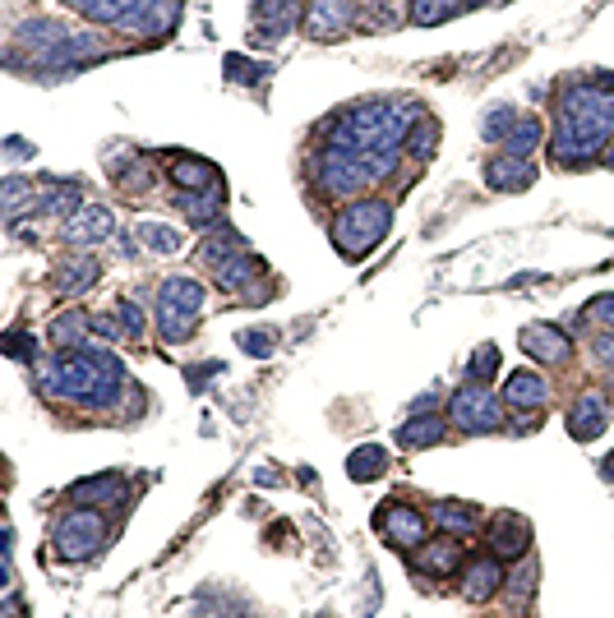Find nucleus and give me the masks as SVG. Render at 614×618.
Masks as SVG:
<instances>
[{
    "instance_id": "nucleus-47",
    "label": "nucleus",
    "mask_w": 614,
    "mask_h": 618,
    "mask_svg": "<svg viewBox=\"0 0 614 618\" xmlns=\"http://www.w3.org/2000/svg\"><path fill=\"white\" fill-rule=\"evenodd\" d=\"M605 162H610V167H614V143H610V148H605Z\"/></svg>"
},
{
    "instance_id": "nucleus-4",
    "label": "nucleus",
    "mask_w": 614,
    "mask_h": 618,
    "mask_svg": "<svg viewBox=\"0 0 614 618\" xmlns=\"http://www.w3.org/2000/svg\"><path fill=\"white\" fill-rule=\"evenodd\" d=\"M393 167H398V157H361V153H342V148H328L319 162H314V185L324 194H338V199H347V194H361L370 190V185H379V180L393 176Z\"/></svg>"
},
{
    "instance_id": "nucleus-39",
    "label": "nucleus",
    "mask_w": 614,
    "mask_h": 618,
    "mask_svg": "<svg viewBox=\"0 0 614 618\" xmlns=\"http://www.w3.org/2000/svg\"><path fill=\"white\" fill-rule=\"evenodd\" d=\"M494 369H499V351H494V346L490 342H485L481 346V351H476V356H471V379H490V374H494Z\"/></svg>"
},
{
    "instance_id": "nucleus-31",
    "label": "nucleus",
    "mask_w": 614,
    "mask_h": 618,
    "mask_svg": "<svg viewBox=\"0 0 614 618\" xmlns=\"http://www.w3.org/2000/svg\"><path fill=\"white\" fill-rule=\"evenodd\" d=\"M384 471H388V452L384 448H374V443H370V448L351 452V462H347V476L351 480H361V485H365V480H379Z\"/></svg>"
},
{
    "instance_id": "nucleus-18",
    "label": "nucleus",
    "mask_w": 614,
    "mask_h": 618,
    "mask_svg": "<svg viewBox=\"0 0 614 618\" xmlns=\"http://www.w3.org/2000/svg\"><path fill=\"white\" fill-rule=\"evenodd\" d=\"M259 273H264V263L254 259L250 250H236V254H227L222 263H213V277H217L222 291H241V286H250Z\"/></svg>"
},
{
    "instance_id": "nucleus-32",
    "label": "nucleus",
    "mask_w": 614,
    "mask_h": 618,
    "mask_svg": "<svg viewBox=\"0 0 614 618\" xmlns=\"http://www.w3.org/2000/svg\"><path fill=\"white\" fill-rule=\"evenodd\" d=\"M467 10V0H411V24H444V19H453V14Z\"/></svg>"
},
{
    "instance_id": "nucleus-15",
    "label": "nucleus",
    "mask_w": 614,
    "mask_h": 618,
    "mask_svg": "<svg viewBox=\"0 0 614 618\" xmlns=\"http://www.w3.org/2000/svg\"><path fill=\"white\" fill-rule=\"evenodd\" d=\"M499 586H504V568H499L494 554L471 559L467 568H462V595H467L471 605H490L494 595H499Z\"/></svg>"
},
{
    "instance_id": "nucleus-19",
    "label": "nucleus",
    "mask_w": 614,
    "mask_h": 618,
    "mask_svg": "<svg viewBox=\"0 0 614 618\" xmlns=\"http://www.w3.org/2000/svg\"><path fill=\"white\" fill-rule=\"evenodd\" d=\"M416 568L430 572V577H448V572L462 568V545L458 540H425L416 549Z\"/></svg>"
},
{
    "instance_id": "nucleus-23",
    "label": "nucleus",
    "mask_w": 614,
    "mask_h": 618,
    "mask_svg": "<svg viewBox=\"0 0 614 618\" xmlns=\"http://www.w3.org/2000/svg\"><path fill=\"white\" fill-rule=\"evenodd\" d=\"M434 522H439V531L462 540V535L481 531V508H471V503H439V508H434Z\"/></svg>"
},
{
    "instance_id": "nucleus-8",
    "label": "nucleus",
    "mask_w": 614,
    "mask_h": 618,
    "mask_svg": "<svg viewBox=\"0 0 614 618\" xmlns=\"http://www.w3.org/2000/svg\"><path fill=\"white\" fill-rule=\"evenodd\" d=\"M448 420L458 429H467V434H490V429L504 425V406H499V397L485 383H467L448 402Z\"/></svg>"
},
{
    "instance_id": "nucleus-36",
    "label": "nucleus",
    "mask_w": 614,
    "mask_h": 618,
    "mask_svg": "<svg viewBox=\"0 0 614 618\" xmlns=\"http://www.w3.org/2000/svg\"><path fill=\"white\" fill-rule=\"evenodd\" d=\"M236 342H241L245 351H250V356H273L277 333H273V328H245V333L236 337Z\"/></svg>"
},
{
    "instance_id": "nucleus-30",
    "label": "nucleus",
    "mask_w": 614,
    "mask_h": 618,
    "mask_svg": "<svg viewBox=\"0 0 614 618\" xmlns=\"http://www.w3.org/2000/svg\"><path fill=\"white\" fill-rule=\"evenodd\" d=\"M0 203H5V217H19L28 208V203H37V180L28 176H5V185H0Z\"/></svg>"
},
{
    "instance_id": "nucleus-28",
    "label": "nucleus",
    "mask_w": 614,
    "mask_h": 618,
    "mask_svg": "<svg viewBox=\"0 0 614 618\" xmlns=\"http://www.w3.org/2000/svg\"><path fill=\"white\" fill-rule=\"evenodd\" d=\"M97 273H102V268H97V259H74V263H65L61 268V277H56V291H61V296H84L88 286L97 282Z\"/></svg>"
},
{
    "instance_id": "nucleus-20",
    "label": "nucleus",
    "mask_w": 614,
    "mask_h": 618,
    "mask_svg": "<svg viewBox=\"0 0 614 618\" xmlns=\"http://www.w3.org/2000/svg\"><path fill=\"white\" fill-rule=\"evenodd\" d=\"M171 180H176L185 194H204V190H217V185H222L204 157H176V162H171Z\"/></svg>"
},
{
    "instance_id": "nucleus-27",
    "label": "nucleus",
    "mask_w": 614,
    "mask_h": 618,
    "mask_svg": "<svg viewBox=\"0 0 614 618\" xmlns=\"http://www.w3.org/2000/svg\"><path fill=\"white\" fill-rule=\"evenodd\" d=\"M139 245L144 250H153V254H181L185 250V236L176 231V226H167V222H139Z\"/></svg>"
},
{
    "instance_id": "nucleus-14",
    "label": "nucleus",
    "mask_w": 614,
    "mask_h": 618,
    "mask_svg": "<svg viewBox=\"0 0 614 618\" xmlns=\"http://www.w3.org/2000/svg\"><path fill=\"white\" fill-rule=\"evenodd\" d=\"M485 185L499 190V194L531 190V185H536V167H531L527 157H513V153L490 157V162H485Z\"/></svg>"
},
{
    "instance_id": "nucleus-40",
    "label": "nucleus",
    "mask_w": 614,
    "mask_h": 618,
    "mask_svg": "<svg viewBox=\"0 0 614 618\" xmlns=\"http://www.w3.org/2000/svg\"><path fill=\"white\" fill-rule=\"evenodd\" d=\"M116 319H121L125 337H144V314L130 305V300H121V309H116Z\"/></svg>"
},
{
    "instance_id": "nucleus-11",
    "label": "nucleus",
    "mask_w": 614,
    "mask_h": 618,
    "mask_svg": "<svg viewBox=\"0 0 614 618\" xmlns=\"http://www.w3.org/2000/svg\"><path fill=\"white\" fill-rule=\"evenodd\" d=\"M518 346L531 360H545V365H564V360L573 356L568 333L564 328H554V323H527V328L518 333Z\"/></svg>"
},
{
    "instance_id": "nucleus-41",
    "label": "nucleus",
    "mask_w": 614,
    "mask_h": 618,
    "mask_svg": "<svg viewBox=\"0 0 614 618\" xmlns=\"http://www.w3.org/2000/svg\"><path fill=\"white\" fill-rule=\"evenodd\" d=\"M587 314H591L596 323H605V328L614 333V291H610V296H596V300H591Z\"/></svg>"
},
{
    "instance_id": "nucleus-12",
    "label": "nucleus",
    "mask_w": 614,
    "mask_h": 618,
    "mask_svg": "<svg viewBox=\"0 0 614 618\" xmlns=\"http://www.w3.org/2000/svg\"><path fill=\"white\" fill-rule=\"evenodd\" d=\"M111 231H116V217H111V208H102V203H84V208H74V213L65 217V240H70V245H102Z\"/></svg>"
},
{
    "instance_id": "nucleus-16",
    "label": "nucleus",
    "mask_w": 614,
    "mask_h": 618,
    "mask_svg": "<svg viewBox=\"0 0 614 618\" xmlns=\"http://www.w3.org/2000/svg\"><path fill=\"white\" fill-rule=\"evenodd\" d=\"M504 402L513 406V411H541V406L550 402V383H545L541 374H531V369H513L504 383Z\"/></svg>"
},
{
    "instance_id": "nucleus-29",
    "label": "nucleus",
    "mask_w": 614,
    "mask_h": 618,
    "mask_svg": "<svg viewBox=\"0 0 614 618\" xmlns=\"http://www.w3.org/2000/svg\"><path fill=\"white\" fill-rule=\"evenodd\" d=\"M121 476H93V480H79V485L70 489V499L79 503V508H93V503H107V499H121Z\"/></svg>"
},
{
    "instance_id": "nucleus-1",
    "label": "nucleus",
    "mask_w": 614,
    "mask_h": 618,
    "mask_svg": "<svg viewBox=\"0 0 614 618\" xmlns=\"http://www.w3.org/2000/svg\"><path fill=\"white\" fill-rule=\"evenodd\" d=\"M614 143V93L610 88H564L559 93V116H554L550 157L554 162H587Z\"/></svg>"
},
{
    "instance_id": "nucleus-35",
    "label": "nucleus",
    "mask_w": 614,
    "mask_h": 618,
    "mask_svg": "<svg viewBox=\"0 0 614 618\" xmlns=\"http://www.w3.org/2000/svg\"><path fill=\"white\" fill-rule=\"evenodd\" d=\"M434 139H439V125H434L430 116H421L416 134H407V153H411V157H430V153H434Z\"/></svg>"
},
{
    "instance_id": "nucleus-24",
    "label": "nucleus",
    "mask_w": 614,
    "mask_h": 618,
    "mask_svg": "<svg viewBox=\"0 0 614 618\" xmlns=\"http://www.w3.org/2000/svg\"><path fill=\"white\" fill-rule=\"evenodd\" d=\"M88 328H93V319H88L84 309H65L61 319L51 323V346L56 351H74V346H84V337H88Z\"/></svg>"
},
{
    "instance_id": "nucleus-6",
    "label": "nucleus",
    "mask_w": 614,
    "mask_h": 618,
    "mask_svg": "<svg viewBox=\"0 0 614 618\" xmlns=\"http://www.w3.org/2000/svg\"><path fill=\"white\" fill-rule=\"evenodd\" d=\"M204 314V286L194 277H167L157 286V333L167 342H185Z\"/></svg>"
},
{
    "instance_id": "nucleus-5",
    "label": "nucleus",
    "mask_w": 614,
    "mask_h": 618,
    "mask_svg": "<svg viewBox=\"0 0 614 618\" xmlns=\"http://www.w3.org/2000/svg\"><path fill=\"white\" fill-rule=\"evenodd\" d=\"M388 226H393V203L356 199V203H347V208L333 217L328 236H333V245H338L347 259H365V254H370L374 245L388 236Z\"/></svg>"
},
{
    "instance_id": "nucleus-7",
    "label": "nucleus",
    "mask_w": 614,
    "mask_h": 618,
    "mask_svg": "<svg viewBox=\"0 0 614 618\" xmlns=\"http://www.w3.org/2000/svg\"><path fill=\"white\" fill-rule=\"evenodd\" d=\"M51 540H56V554H61L65 563H84V559H93L97 549H102V540H107V517L97 508H79V503H74L61 522H56Z\"/></svg>"
},
{
    "instance_id": "nucleus-9",
    "label": "nucleus",
    "mask_w": 614,
    "mask_h": 618,
    "mask_svg": "<svg viewBox=\"0 0 614 618\" xmlns=\"http://www.w3.org/2000/svg\"><path fill=\"white\" fill-rule=\"evenodd\" d=\"M356 24V0H310L301 14V28L314 42H333V37H347Z\"/></svg>"
},
{
    "instance_id": "nucleus-37",
    "label": "nucleus",
    "mask_w": 614,
    "mask_h": 618,
    "mask_svg": "<svg viewBox=\"0 0 614 618\" xmlns=\"http://www.w3.org/2000/svg\"><path fill=\"white\" fill-rule=\"evenodd\" d=\"M536 582H541V568H536V563H522V572H513L508 591H513V600H522V605H527L531 591H536Z\"/></svg>"
},
{
    "instance_id": "nucleus-10",
    "label": "nucleus",
    "mask_w": 614,
    "mask_h": 618,
    "mask_svg": "<svg viewBox=\"0 0 614 618\" xmlns=\"http://www.w3.org/2000/svg\"><path fill=\"white\" fill-rule=\"evenodd\" d=\"M379 531H384L388 545L398 549H421L430 535H425V517L416 508H407V503H388V508H379Z\"/></svg>"
},
{
    "instance_id": "nucleus-2",
    "label": "nucleus",
    "mask_w": 614,
    "mask_h": 618,
    "mask_svg": "<svg viewBox=\"0 0 614 618\" xmlns=\"http://www.w3.org/2000/svg\"><path fill=\"white\" fill-rule=\"evenodd\" d=\"M37 379L51 397H70L74 406H88V411H107L116 406L125 388V369L111 351H61V360H47L37 369Z\"/></svg>"
},
{
    "instance_id": "nucleus-17",
    "label": "nucleus",
    "mask_w": 614,
    "mask_h": 618,
    "mask_svg": "<svg viewBox=\"0 0 614 618\" xmlns=\"http://www.w3.org/2000/svg\"><path fill=\"white\" fill-rule=\"evenodd\" d=\"M568 434L573 439H601L605 434V397H591L582 393L578 402H573V411H568Z\"/></svg>"
},
{
    "instance_id": "nucleus-25",
    "label": "nucleus",
    "mask_w": 614,
    "mask_h": 618,
    "mask_svg": "<svg viewBox=\"0 0 614 618\" xmlns=\"http://www.w3.org/2000/svg\"><path fill=\"white\" fill-rule=\"evenodd\" d=\"M176 208L185 213V222H194V226H208V222H217V213H222V185L217 190H204V194H176Z\"/></svg>"
},
{
    "instance_id": "nucleus-38",
    "label": "nucleus",
    "mask_w": 614,
    "mask_h": 618,
    "mask_svg": "<svg viewBox=\"0 0 614 618\" xmlns=\"http://www.w3.org/2000/svg\"><path fill=\"white\" fill-rule=\"evenodd\" d=\"M74 199H79V185H56V190H47L42 208H47V213H70V208H84V203H74Z\"/></svg>"
},
{
    "instance_id": "nucleus-34",
    "label": "nucleus",
    "mask_w": 614,
    "mask_h": 618,
    "mask_svg": "<svg viewBox=\"0 0 614 618\" xmlns=\"http://www.w3.org/2000/svg\"><path fill=\"white\" fill-rule=\"evenodd\" d=\"M541 120H531V116H522L518 120V130L508 134L504 139V153H513V157H531V148H536V143H541Z\"/></svg>"
},
{
    "instance_id": "nucleus-44",
    "label": "nucleus",
    "mask_w": 614,
    "mask_h": 618,
    "mask_svg": "<svg viewBox=\"0 0 614 618\" xmlns=\"http://www.w3.org/2000/svg\"><path fill=\"white\" fill-rule=\"evenodd\" d=\"M5 351H10V356H14V360H28V356H33V351H28V337H24V333H19V328H14V333H10V337H5Z\"/></svg>"
},
{
    "instance_id": "nucleus-22",
    "label": "nucleus",
    "mask_w": 614,
    "mask_h": 618,
    "mask_svg": "<svg viewBox=\"0 0 614 618\" xmlns=\"http://www.w3.org/2000/svg\"><path fill=\"white\" fill-rule=\"evenodd\" d=\"M61 5L88 14V19H97V24H116V28H121L125 19L139 10V5H148V0H61Z\"/></svg>"
},
{
    "instance_id": "nucleus-46",
    "label": "nucleus",
    "mask_w": 614,
    "mask_h": 618,
    "mask_svg": "<svg viewBox=\"0 0 614 618\" xmlns=\"http://www.w3.org/2000/svg\"><path fill=\"white\" fill-rule=\"evenodd\" d=\"M601 476H605V480H610V485H614V452H610V457H605V466H601Z\"/></svg>"
},
{
    "instance_id": "nucleus-21",
    "label": "nucleus",
    "mask_w": 614,
    "mask_h": 618,
    "mask_svg": "<svg viewBox=\"0 0 614 618\" xmlns=\"http://www.w3.org/2000/svg\"><path fill=\"white\" fill-rule=\"evenodd\" d=\"M444 434H448V425H444V416H411V420H402L398 425V443L402 448H434V443H444Z\"/></svg>"
},
{
    "instance_id": "nucleus-42",
    "label": "nucleus",
    "mask_w": 614,
    "mask_h": 618,
    "mask_svg": "<svg viewBox=\"0 0 614 618\" xmlns=\"http://www.w3.org/2000/svg\"><path fill=\"white\" fill-rule=\"evenodd\" d=\"M93 333H97V337H111V342H116L125 328H121V319H116V314H97V319H93Z\"/></svg>"
},
{
    "instance_id": "nucleus-45",
    "label": "nucleus",
    "mask_w": 614,
    "mask_h": 618,
    "mask_svg": "<svg viewBox=\"0 0 614 618\" xmlns=\"http://www.w3.org/2000/svg\"><path fill=\"white\" fill-rule=\"evenodd\" d=\"M591 351H596V360H601V365H614V333L596 337V342H591Z\"/></svg>"
},
{
    "instance_id": "nucleus-26",
    "label": "nucleus",
    "mask_w": 614,
    "mask_h": 618,
    "mask_svg": "<svg viewBox=\"0 0 614 618\" xmlns=\"http://www.w3.org/2000/svg\"><path fill=\"white\" fill-rule=\"evenodd\" d=\"M254 14L264 24V42H273L296 24V0H254Z\"/></svg>"
},
{
    "instance_id": "nucleus-33",
    "label": "nucleus",
    "mask_w": 614,
    "mask_h": 618,
    "mask_svg": "<svg viewBox=\"0 0 614 618\" xmlns=\"http://www.w3.org/2000/svg\"><path fill=\"white\" fill-rule=\"evenodd\" d=\"M518 120H522L518 107H494L490 116L481 120V139H485V143H504L508 134L518 130Z\"/></svg>"
},
{
    "instance_id": "nucleus-3",
    "label": "nucleus",
    "mask_w": 614,
    "mask_h": 618,
    "mask_svg": "<svg viewBox=\"0 0 614 618\" xmlns=\"http://www.w3.org/2000/svg\"><path fill=\"white\" fill-rule=\"evenodd\" d=\"M416 107L402 102V97H370V102H356L347 107L338 120H333V148L342 153H361V157H398V148L407 143V134L416 130L411 125Z\"/></svg>"
},
{
    "instance_id": "nucleus-43",
    "label": "nucleus",
    "mask_w": 614,
    "mask_h": 618,
    "mask_svg": "<svg viewBox=\"0 0 614 618\" xmlns=\"http://www.w3.org/2000/svg\"><path fill=\"white\" fill-rule=\"evenodd\" d=\"M231 79H264V65H245V60H227Z\"/></svg>"
},
{
    "instance_id": "nucleus-13",
    "label": "nucleus",
    "mask_w": 614,
    "mask_h": 618,
    "mask_svg": "<svg viewBox=\"0 0 614 618\" xmlns=\"http://www.w3.org/2000/svg\"><path fill=\"white\" fill-rule=\"evenodd\" d=\"M531 549V526L518 512H499L490 522V554L494 559H522Z\"/></svg>"
}]
</instances>
